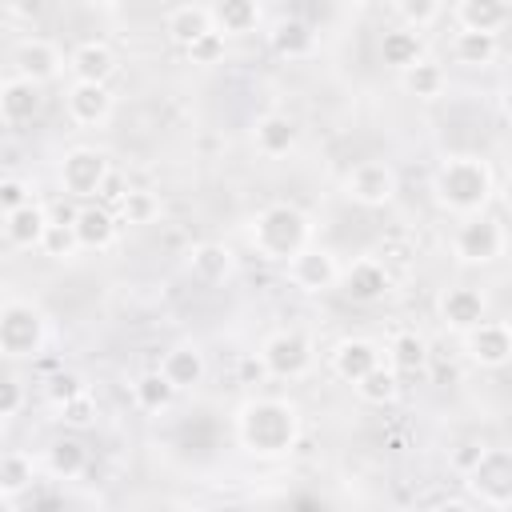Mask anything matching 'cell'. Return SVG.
Listing matches in <instances>:
<instances>
[{
	"mask_svg": "<svg viewBox=\"0 0 512 512\" xmlns=\"http://www.w3.org/2000/svg\"><path fill=\"white\" fill-rule=\"evenodd\" d=\"M340 292L352 300V304H380L388 292H392V272L384 268V260L376 256H356L352 264H344L340 272Z\"/></svg>",
	"mask_w": 512,
	"mask_h": 512,
	"instance_id": "15",
	"label": "cell"
},
{
	"mask_svg": "<svg viewBox=\"0 0 512 512\" xmlns=\"http://www.w3.org/2000/svg\"><path fill=\"white\" fill-rule=\"evenodd\" d=\"M12 72H20L36 84H56L68 72V56L48 36H24L12 44Z\"/></svg>",
	"mask_w": 512,
	"mask_h": 512,
	"instance_id": "12",
	"label": "cell"
},
{
	"mask_svg": "<svg viewBox=\"0 0 512 512\" xmlns=\"http://www.w3.org/2000/svg\"><path fill=\"white\" fill-rule=\"evenodd\" d=\"M184 268H188V276L196 284L216 288V284H228L236 276V252L228 244H220V240H200V244L188 248Z\"/></svg>",
	"mask_w": 512,
	"mask_h": 512,
	"instance_id": "19",
	"label": "cell"
},
{
	"mask_svg": "<svg viewBox=\"0 0 512 512\" xmlns=\"http://www.w3.org/2000/svg\"><path fill=\"white\" fill-rule=\"evenodd\" d=\"M72 228H76L84 252H104V248H112L116 236H120V216H116V208L104 204V200H84V204L72 212Z\"/></svg>",
	"mask_w": 512,
	"mask_h": 512,
	"instance_id": "18",
	"label": "cell"
},
{
	"mask_svg": "<svg viewBox=\"0 0 512 512\" xmlns=\"http://www.w3.org/2000/svg\"><path fill=\"white\" fill-rule=\"evenodd\" d=\"M28 404V392H24V380L20 376H4L0 380V424H12Z\"/></svg>",
	"mask_w": 512,
	"mask_h": 512,
	"instance_id": "41",
	"label": "cell"
},
{
	"mask_svg": "<svg viewBox=\"0 0 512 512\" xmlns=\"http://www.w3.org/2000/svg\"><path fill=\"white\" fill-rule=\"evenodd\" d=\"M120 68V56L112 44L104 40H80L72 52H68V76L72 80H92V84H108Z\"/></svg>",
	"mask_w": 512,
	"mask_h": 512,
	"instance_id": "24",
	"label": "cell"
},
{
	"mask_svg": "<svg viewBox=\"0 0 512 512\" xmlns=\"http://www.w3.org/2000/svg\"><path fill=\"white\" fill-rule=\"evenodd\" d=\"M260 360L272 380H304L316 368V344L300 328H276L264 336Z\"/></svg>",
	"mask_w": 512,
	"mask_h": 512,
	"instance_id": "8",
	"label": "cell"
},
{
	"mask_svg": "<svg viewBox=\"0 0 512 512\" xmlns=\"http://www.w3.org/2000/svg\"><path fill=\"white\" fill-rule=\"evenodd\" d=\"M84 468H88V448H84L80 436H56L44 448V472L52 480H60V484L76 480V476H84Z\"/></svg>",
	"mask_w": 512,
	"mask_h": 512,
	"instance_id": "29",
	"label": "cell"
},
{
	"mask_svg": "<svg viewBox=\"0 0 512 512\" xmlns=\"http://www.w3.org/2000/svg\"><path fill=\"white\" fill-rule=\"evenodd\" d=\"M436 316H440V324L448 332H460L464 336L468 328H476L488 316V296L476 284H448L436 296Z\"/></svg>",
	"mask_w": 512,
	"mask_h": 512,
	"instance_id": "14",
	"label": "cell"
},
{
	"mask_svg": "<svg viewBox=\"0 0 512 512\" xmlns=\"http://www.w3.org/2000/svg\"><path fill=\"white\" fill-rule=\"evenodd\" d=\"M508 252V228L500 216L492 212H476V216H464L452 232V256L456 264L464 268H488L496 264L500 256Z\"/></svg>",
	"mask_w": 512,
	"mask_h": 512,
	"instance_id": "5",
	"label": "cell"
},
{
	"mask_svg": "<svg viewBox=\"0 0 512 512\" xmlns=\"http://www.w3.org/2000/svg\"><path fill=\"white\" fill-rule=\"evenodd\" d=\"M452 16L460 28L476 32H504L512 24V0H456Z\"/></svg>",
	"mask_w": 512,
	"mask_h": 512,
	"instance_id": "27",
	"label": "cell"
},
{
	"mask_svg": "<svg viewBox=\"0 0 512 512\" xmlns=\"http://www.w3.org/2000/svg\"><path fill=\"white\" fill-rule=\"evenodd\" d=\"M116 112V96L108 84H92V80H68L64 88V116L76 128H104Z\"/></svg>",
	"mask_w": 512,
	"mask_h": 512,
	"instance_id": "13",
	"label": "cell"
},
{
	"mask_svg": "<svg viewBox=\"0 0 512 512\" xmlns=\"http://www.w3.org/2000/svg\"><path fill=\"white\" fill-rule=\"evenodd\" d=\"M480 452H484V444H476V440H468V444H460V448L452 452V468H456V472L464 476V472H468V468H472V464L480 460Z\"/></svg>",
	"mask_w": 512,
	"mask_h": 512,
	"instance_id": "45",
	"label": "cell"
},
{
	"mask_svg": "<svg viewBox=\"0 0 512 512\" xmlns=\"http://www.w3.org/2000/svg\"><path fill=\"white\" fill-rule=\"evenodd\" d=\"M172 400H176V388H172V380L160 368H152V372L132 380V404L140 412H164Z\"/></svg>",
	"mask_w": 512,
	"mask_h": 512,
	"instance_id": "36",
	"label": "cell"
},
{
	"mask_svg": "<svg viewBox=\"0 0 512 512\" xmlns=\"http://www.w3.org/2000/svg\"><path fill=\"white\" fill-rule=\"evenodd\" d=\"M208 8L224 36H252L264 20V0H212Z\"/></svg>",
	"mask_w": 512,
	"mask_h": 512,
	"instance_id": "30",
	"label": "cell"
},
{
	"mask_svg": "<svg viewBox=\"0 0 512 512\" xmlns=\"http://www.w3.org/2000/svg\"><path fill=\"white\" fill-rule=\"evenodd\" d=\"M56 412H60L56 420H60L64 428H72V432H84V428H92V424H96V416H100L92 388H84L80 396H72V400H64V404H56Z\"/></svg>",
	"mask_w": 512,
	"mask_h": 512,
	"instance_id": "38",
	"label": "cell"
},
{
	"mask_svg": "<svg viewBox=\"0 0 512 512\" xmlns=\"http://www.w3.org/2000/svg\"><path fill=\"white\" fill-rule=\"evenodd\" d=\"M40 112H44V84H36L20 72H8L0 84V120L8 128H24Z\"/></svg>",
	"mask_w": 512,
	"mask_h": 512,
	"instance_id": "16",
	"label": "cell"
},
{
	"mask_svg": "<svg viewBox=\"0 0 512 512\" xmlns=\"http://www.w3.org/2000/svg\"><path fill=\"white\" fill-rule=\"evenodd\" d=\"M84 388H88L84 376H76V372H56V376L48 380V400H52V404H64V400L80 396Z\"/></svg>",
	"mask_w": 512,
	"mask_h": 512,
	"instance_id": "43",
	"label": "cell"
},
{
	"mask_svg": "<svg viewBox=\"0 0 512 512\" xmlns=\"http://www.w3.org/2000/svg\"><path fill=\"white\" fill-rule=\"evenodd\" d=\"M400 88H404L408 96H416V100H440L444 88H448V72H444L440 60L420 56L416 64H408V68L400 72Z\"/></svg>",
	"mask_w": 512,
	"mask_h": 512,
	"instance_id": "32",
	"label": "cell"
},
{
	"mask_svg": "<svg viewBox=\"0 0 512 512\" xmlns=\"http://www.w3.org/2000/svg\"><path fill=\"white\" fill-rule=\"evenodd\" d=\"M48 228H52V216H48V208H44L40 200L4 212V224H0L4 244H8L12 252H40Z\"/></svg>",
	"mask_w": 512,
	"mask_h": 512,
	"instance_id": "17",
	"label": "cell"
},
{
	"mask_svg": "<svg viewBox=\"0 0 512 512\" xmlns=\"http://www.w3.org/2000/svg\"><path fill=\"white\" fill-rule=\"evenodd\" d=\"M496 108H500L504 124H512V80H504V84H500V92H496Z\"/></svg>",
	"mask_w": 512,
	"mask_h": 512,
	"instance_id": "46",
	"label": "cell"
},
{
	"mask_svg": "<svg viewBox=\"0 0 512 512\" xmlns=\"http://www.w3.org/2000/svg\"><path fill=\"white\" fill-rule=\"evenodd\" d=\"M84 4H88V8H96V12H116L124 0H84Z\"/></svg>",
	"mask_w": 512,
	"mask_h": 512,
	"instance_id": "48",
	"label": "cell"
},
{
	"mask_svg": "<svg viewBox=\"0 0 512 512\" xmlns=\"http://www.w3.org/2000/svg\"><path fill=\"white\" fill-rule=\"evenodd\" d=\"M268 48L280 60H308L316 52V32L304 16H280L268 32Z\"/></svg>",
	"mask_w": 512,
	"mask_h": 512,
	"instance_id": "25",
	"label": "cell"
},
{
	"mask_svg": "<svg viewBox=\"0 0 512 512\" xmlns=\"http://www.w3.org/2000/svg\"><path fill=\"white\" fill-rule=\"evenodd\" d=\"M40 252H44L48 260H76V256L84 252V248H80V236H76V228H72V216L52 220V228H48Z\"/></svg>",
	"mask_w": 512,
	"mask_h": 512,
	"instance_id": "37",
	"label": "cell"
},
{
	"mask_svg": "<svg viewBox=\"0 0 512 512\" xmlns=\"http://www.w3.org/2000/svg\"><path fill=\"white\" fill-rule=\"evenodd\" d=\"M400 192V176L388 160H360L344 172V196L360 208H388Z\"/></svg>",
	"mask_w": 512,
	"mask_h": 512,
	"instance_id": "9",
	"label": "cell"
},
{
	"mask_svg": "<svg viewBox=\"0 0 512 512\" xmlns=\"http://www.w3.org/2000/svg\"><path fill=\"white\" fill-rule=\"evenodd\" d=\"M48 344V316L40 304L8 292L0 300V356L8 364H20V360H36Z\"/></svg>",
	"mask_w": 512,
	"mask_h": 512,
	"instance_id": "4",
	"label": "cell"
},
{
	"mask_svg": "<svg viewBox=\"0 0 512 512\" xmlns=\"http://www.w3.org/2000/svg\"><path fill=\"white\" fill-rule=\"evenodd\" d=\"M112 176V164H108V152L92 148V144H76L64 152L60 168H56V180H60V192L72 196V200H100L104 196V184Z\"/></svg>",
	"mask_w": 512,
	"mask_h": 512,
	"instance_id": "7",
	"label": "cell"
},
{
	"mask_svg": "<svg viewBox=\"0 0 512 512\" xmlns=\"http://www.w3.org/2000/svg\"><path fill=\"white\" fill-rule=\"evenodd\" d=\"M32 200H36L32 180H24V176H16V172L0 176V208H4V212L20 208V204H32Z\"/></svg>",
	"mask_w": 512,
	"mask_h": 512,
	"instance_id": "42",
	"label": "cell"
},
{
	"mask_svg": "<svg viewBox=\"0 0 512 512\" xmlns=\"http://www.w3.org/2000/svg\"><path fill=\"white\" fill-rule=\"evenodd\" d=\"M40 464H44V460H36V456L24 452V448H8V452L0 456V504H4V508H16L20 496L36 488Z\"/></svg>",
	"mask_w": 512,
	"mask_h": 512,
	"instance_id": "23",
	"label": "cell"
},
{
	"mask_svg": "<svg viewBox=\"0 0 512 512\" xmlns=\"http://www.w3.org/2000/svg\"><path fill=\"white\" fill-rule=\"evenodd\" d=\"M300 144V124L288 112H264L252 120V148L264 160H280Z\"/></svg>",
	"mask_w": 512,
	"mask_h": 512,
	"instance_id": "20",
	"label": "cell"
},
{
	"mask_svg": "<svg viewBox=\"0 0 512 512\" xmlns=\"http://www.w3.org/2000/svg\"><path fill=\"white\" fill-rule=\"evenodd\" d=\"M328 364L332 372L344 380V384H356L360 376H368L376 364H384V348L368 336H344L332 352H328Z\"/></svg>",
	"mask_w": 512,
	"mask_h": 512,
	"instance_id": "21",
	"label": "cell"
},
{
	"mask_svg": "<svg viewBox=\"0 0 512 512\" xmlns=\"http://www.w3.org/2000/svg\"><path fill=\"white\" fill-rule=\"evenodd\" d=\"M236 376H240V384L272 380V376H268V368H264V360H260V352H244V356L236 360Z\"/></svg>",
	"mask_w": 512,
	"mask_h": 512,
	"instance_id": "44",
	"label": "cell"
},
{
	"mask_svg": "<svg viewBox=\"0 0 512 512\" xmlns=\"http://www.w3.org/2000/svg\"><path fill=\"white\" fill-rule=\"evenodd\" d=\"M384 360H388L400 376H424V372H428V360H432V348H428V340H424L420 332L404 328V332H396V336L388 340Z\"/></svg>",
	"mask_w": 512,
	"mask_h": 512,
	"instance_id": "28",
	"label": "cell"
},
{
	"mask_svg": "<svg viewBox=\"0 0 512 512\" xmlns=\"http://www.w3.org/2000/svg\"><path fill=\"white\" fill-rule=\"evenodd\" d=\"M340 272H344V264H340L336 252L324 248V244H308V248H300V252L284 264L288 284L300 288L304 296H320V292L340 288Z\"/></svg>",
	"mask_w": 512,
	"mask_h": 512,
	"instance_id": "10",
	"label": "cell"
},
{
	"mask_svg": "<svg viewBox=\"0 0 512 512\" xmlns=\"http://www.w3.org/2000/svg\"><path fill=\"white\" fill-rule=\"evenodd\" d=\"M392 12H396V20H400V24H408V28L424 32V28H432V24L440 20L444 0H392Z\"/></svg>",
	"mask_w": 512,
	"mask_h": 512,
	"instance_id": "39",
	"label": "cell"
},
{
	"mask_svg": "<svg viewBox=\"0 0 512 512\" xmlns=\"http://www.w3.org/2000/svg\"><path fill=\"white\" fill-rule=\"evenodd\" d=\"M248 244L260 260L268 264H288L300 248L312 244V216L292 204V200H276L252 212L248 220Z\"/></svg>",
	"mask_w": 512,
	"mask_h": 512,
	"instance_id": "3",
	"label": "cell"
},
{
	"mask_svg": "<svg viewBox=\"0 0 512 512\" xmlns=\"http://www.w3.org/2000/svg\"><path fill=\"white\" fill-rule=\"evenodd\" d=\"M432 200L440 212L448 216H476V212H488L492 196H496V176H492V164L476 152H456V156H444L432 172V184H428Z\"/></svg>",
	"mask_w": 512,
	"mask_h": 512,
	"instance_id": "2",
	"label": "cell"
},
{
	"mask_svg": "<svg viewBox=\"0 0 512 512\" xmlns=\"http://www.w3.org/2000/svg\"><path fill=\"white\" fill-rule=\"evenodd\" d=\"M496 200H500V208H504V212H512V172L496 184Z\"/></svg>",
	"mask_w": 512,
	"mask_h": 512,
	"instance_id": "47",
	"label": "cell"
},
{
	"mask_svg": "<svg viewBox=\"0 0 512 512\" xmlns=\"http://www.w3.org/2000/svg\"><path fill=\"white\" fill-rule=\"evenodd\" d=\"M236 440L256 460H280L300 440V408L288 396H252L236 408Z\"/></svg>",
	"mask_w": 512,
	"mask_h": 512,
	"instance_id": "1",
	"label": "cell"
},
{
	"mask_svg": "<svg viewBox=\"0 0 512 512\" xmlns=\"http://www.w3.org/2000/svg\"><path fill=\"white\" fill-rule=\"evenodd\" d=\"M224 52H228V36H224L220 28H212V32H204L184 56H188L196 68H216V64L224 60Z\"/></svg>",
	"mask_w": 512,
	"mask_h": 512,
	"instance_id": "40",
	"label": "cell"
},
{
	"mask_svg": "<svg viewBox=\"0 0 512 512\" xmlns=\"http://www.w3.org/2000/svg\"><path fill=\"white\" fill-rule=\"evenodd\" d=\"M216 28V20H212V8H204V4H176L168 16H164V32H168V40L180 48V52H188L204 32H212Z\"/></svg>",
	"mask_w": 512,
	"mask_h": 512,
	"instance_id": "26",
	"label": "cell"
},
{
	"mask_svg": "<svg viewBox=\"0 0 512 512\" xmlns=\"http://www.w3.org/2000/svg\"><path fill=\"white\" fill-rule=\"evenodd\" d=\"M464 356L472 368H484V372L508 368L512 364V324L484 316L476 328L464 332Z\"/></svg>",
	"mask_w": 512,
	"mask_h": 512,
	"instance_id": "11",
	"label": "cell"
},
{
	"mask_svg": "<svg viewBox=\"0 0 512 512\" xmlns=\"http://www.w3.org/2000/svg\"><path fill=\"white\" fill-rule=\"evenodd\" d=\"M464 488L484 508H512V448L484 444L480 460L464 472Z\"/></svg>",
	"mask_w": 512,
	"mask_h": 512,
	"instance_id": "6",
	"label": "cell"
},
{
	"mask_svg": "<svg viewBox=\"0 0 512 512\" xmlns=\"http://www.w3.org/2000/svg\"><path fill=\"white\" fill-rule=\"evenodd\" d=\"M400 372L384 360V364H376L368 376H360L352 388H356V396L364 400V404H372V408H388V404H396L400 400Z\"/></svg>",
	"mask_w": 512,
	"mask_h": 512,
	"instance_id": "34",
	"label": "cell"
},
{
	"mask_svg": "<svg viewBox=\"0 0 512 512\" xmlns=\"http://www.w3.org/2000/svg\"><path fill=\"white\" fill-rule=\"evenodd\" d=\"M160 212H164V204L152 188H124V196L116 200V216L128 228H148L160 220Z\"/></svg>",
	"mask_w": 512,
	"mask_h": 512,
	"instance_id": "35",
	"label": "cell"
},
{
	"mask_svg": "<svg viewBox=\"0 0 512 512\" xmlns=\"http://www.w3.org/2000/svg\"><path fill=\"white\" fill-rule=\"evenodd\" d=\"M420 56H424V40H420V32H416V28H408V24L384 28V36H380V60H384L388 68L404 72V68H408V64H416Z\"/></svg>",
	"mask_w": 512,
	"mask_h": 512,
	"instance_id": "33",
	"label": "cell"
},
{
	"mask_svg": "<svg viewBox=\"0 0 512 512\" xmlns=\"http://www.w3.org/2000/svg\"><path fill=\"white\" fill-rule=\"evenodd\" d=\"M500 56V32H476V28H460L452 36V60L464 68H488Z\"/></svg>",
	"mask_w": 512,
	"mask_h": 512,
	"instance_id": "31",
	"label": "cell"
},
{
	"mask_svg": "<svg viewBox=\"0 0 512 512\" xmlns=\"http://www.w3.org/2000/svg\"><path fill=\"white\" fill-rule=\"evenodd\" d=\"M156 368L172 380L176 392H192V388L204 384V376H208V356H204V348H200L196 340H180V344L164 348V356H160Z\"/></svg>",
	"mask_w": 512,
	"mask_h": 512,
	"instance_id": "22",
	"label": "cell"
}]
</instances>
